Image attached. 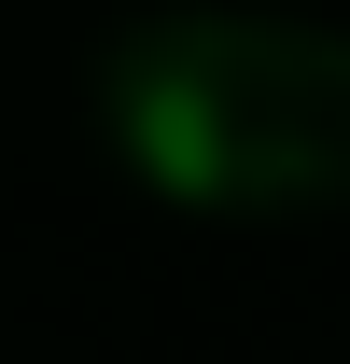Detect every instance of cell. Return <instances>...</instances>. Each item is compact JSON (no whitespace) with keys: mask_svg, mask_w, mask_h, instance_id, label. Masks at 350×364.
<instances>
[{"mask_svg":"<svg viewBox=\"0 0 350 364\" xmlns=\"http://www.w3.org/2000/svg\"><path fill=\"white\" fill-rule=\"evenodd\" d=\"M127 154L169 182V196H224V168H238V154H224V98L196 85V70H140L127 85Z\"/></svg>","mask_w":350,"mask_h":364,"instance_id":"obj_1","label":"cell"}]
</instances>
